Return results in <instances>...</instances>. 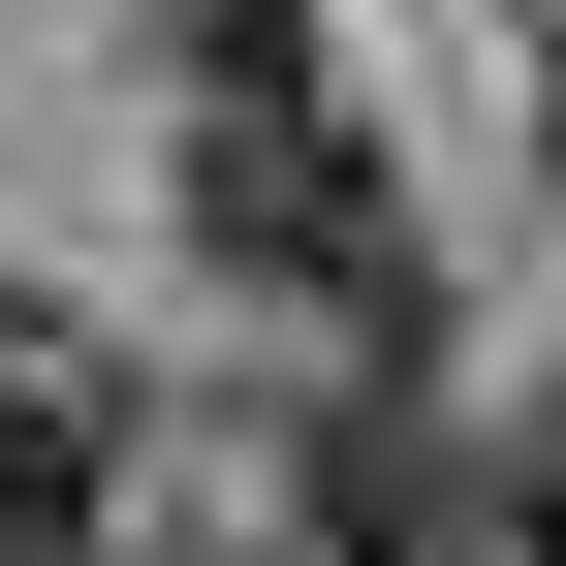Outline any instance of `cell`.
<instances>
[{"label":"cell","instance_id":"obj_2","mask_svg":"<svg viewBox=\"0 0 566 566\" xmlns=\"http://www.w3.org/2000/svg\"><path fill=\"white\" fill-rule=\"evenodd\" d=\"M95 504H126V409H95V346H32V315H0V566H63Z\"/></svg>","mask_w":566,"mask_h":566},{"label":"cell","instance_id":"obj_3","mask_svg":"<svg viewBox=\"0 0 566 566\" xmlns=\"http://www.w3.org/2000/svg\"><path fill=\"white\" fill-rule=\"evenodd\" d=\"M283 566H315V535H283Z\"/></svg>","mask_w":566,"mask_h":566},{"label":"cell","instance_id":"obj_1","mask_svg":"<svg viewBox=\"0 0 566 566\" xmlns=\"http://www.w3.org/2000/svg\"><path fill=\"white\" fill-rule=\"evenodd\" d=\"M158 95H189V221H221V283H283L315 346H378V378H409L441 252H409L378 126L315 95V0H158Z\"/></svg>","mask_w":566,"mask_h":566}]
</instances>
